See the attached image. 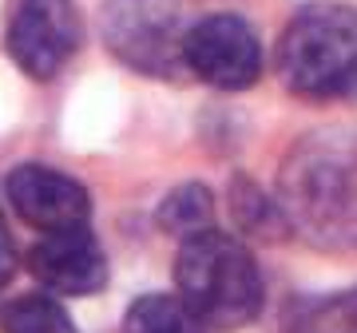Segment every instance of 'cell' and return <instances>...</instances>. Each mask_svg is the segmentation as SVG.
<instances>
[{
    "instance_id": "6da1fadb",
    "label": "cell",
    "mask_w": 357,
    "mask_h": 333,
    "mask_svg": "<svg viewBox=\"0 0 357 333\" xmlns=\"http://www.w3.org/2000/svg\"><path fill=\"white\" fill-rule=\"evenodd\" d=\"M286 226L326 250L357 246V143L342 135H310L278 175Z\"/></svg>"
},
{
    "instance_id": "7a4b0ae2",
    "label": "cell",
    "mask_w": 357,
    "mask_h": 333,
    "mask_svg": "<svg viewBox=\"0 0 357 333\" xmlns=\"http://www.w3.org/2000/svg\"><path fill=\"white\" fill-rule=\"evenodd\" d=\"M178 302L206 330H243L262 313L266 286L255 254L222 231H203L183 238L175 258Z\"/></svg>"
},
{
    "instance_id": "8fae6325",
    "label": "cell",
    "mask_w": 357,
    "mask_h": 333,
    "mask_svg": "<svg viewBox=\"0 0 357 333\" xmlns=\"http://www.w3.org/2000/svg\"><path fill=\"white\" fill-rule=\"evenodd\" d=\"M123 333H211L191 309L171 294H147L128 309Z\"/></svg>"
},
{
    "instance_id": "ba28073f",
    "label": "cell",
    "mask_w": 357,
    "mask_h": 333,
    "mask_svg": "<svg viewBox=\"0 0 357 333\" xmlns=\"http://www.w3.org/2000/svg\"><path fill=\"white\" fill-rule=\"evenodd\" d=\"M28 270L40 286L64 297H84L107 286V258L88 226L44 234L28 254Z\"/></svg>"
},
{
    "instance_id": "30bf717a",
    "label": "cell",
    "mask_w": 357,
    "mask_h": 333,
    "mask_svg": "<svg viewBox=\"0 0 357 333\" xmlns=\"http://www.w3.org/2000/svg\"><path fill=\"white\" fill-rule=\"evenodd\" d=\"M230 215H234V222L243 226L250 238H262V242H274V238H282V234H290V226H286V215H282V206L270 199L266 191H258L250 179H238L230 183Z\"/></svg>"
},
{
    "instance_id": "52a82bcc",
    "label": "cell",
    "mask_w": 357,
    "mask_h": 333,
    "mask_svg": "<svg viewBox=\"0 0 357 333\" xmlns=\"http://www.w3.org/2000/svg\"><path fill=\"white\" fill-rule=\"evenodd\" d=\"M4 191H8V203H13L16 215L44 234L88 226V210H91L88 191L76 179L52 171V166H40V163L16 166L4 179Z\"/></svg>"
},
{
    "instance_id": "8992f818",
    "label": "cell",
    "mask_w": 357,
    "mask_h": 333,
    "mask_svg": "<svg viewBox=\"0 0 357 333\" xmlns=\"http://www.w3.org/2000/svg\"><path fill=\"white\" fill-rule=\"evenodd\" d=\"M84 24L72 0H20L8 24V56L32 79H52L76 56Z\"/></svg>"
},
{
    "instance_id": "5bb4252c",
    "label": "cell",
    "mask_w": 357,
    "mask_h": 333,
    "mask_svg": "<svg viewBox=\"0 0 357 333\" xmlns=\"http://www.w3.org/2000/svg\"><path fill=\"white\" fill-rule=\"evenodd\" d=\"M13 270H16V250H13L8 231H4V222H0V286L13 278Z\"/></svg>"
},
{
    "instance_id": "7c38bea8",
    "label": "cell",
    "mask_w": 357,
    "mask_h": 333,
    "mask_svg": "<svg viewBox=\"0 0 357 333\" xmlns=\"http://www.w3.org/2000/svg\"><path fill=\"white\" fill-rule=\"evenodd\" d=\"M211 218H215V199L203 183H183L159 206V226L167 234H178V238L211 231Z\"/></svg>"
},
{
    "instance_id": "5b68a950",
    "label": "cell",
    "mask_w": 357,
    "mask_h": 333,
    "mask_svg": "<svg viewBox=\"0 0 357 333\" xmlns=\"http://www.w3.org/2000/svg\"><path fill=\"white\" fill-rule=\"evenodd\" d=\"M183 64L211 88L243 91L262 72V48H258L255 28L243 16L218 13L191 24L187 44H183Z\"/></svg>"
},
{
    "instance_id": "277c9868",
    "label": "cell",
    "mask_w": 357,
    "mask_h": 333,
    "mask_svg": "<svg viewBox=\"0 0 357 333\" xmlns=\"http://www.w3.org/2000/svg\"><path fill=\"white\" fill-rule=\"evenodd\" d=\"M187 0H107L100 16L103 44L119 64L143 76H178L183 44L191 32Z\"/></svg>"
},
{
    "instance_id": "3957f363",
    "label": "cell",
    "mask_w": 357,
    "mask_h": 333,
    "mask_svg": "<svg viewBox=\"0 0 357 333\" xmlns=\"http://www.w3.org/2000/svg\"><path fill=\"white\" fill-rule=\"evenodd\" d=\"M282 84L310 103L357 95V13L337 0L306 4L278 40Z\"/></svg>"
},
{
    "instance_id": "9c48e42d",
    "label": "cell",
    "mask_w": 357,
    "mask_h": 333,
    "mask_svg": "<svg viewBox=\"0 0 357 333\" xmlns=\"http://www.w3.org/2000/svg\"><path fill=\"white\" fill-rule=\"evenodd\" d=\"M282 325L286 333H357V286L294 302Z\"/></svg>"
},
{
    "instance_id": "4fadbf2b",
    "label": "cell",
    "mask_w": 357,
    "mask_h": 333,
    "mask_svg": "<svg viewBox=\"0 0 357 333\" xmlns=\"http://www.w3.org/2000/svg\"><path fill=\"white\" fill-rule=\"evenodd\" d=\"M0 330L4 333H76L72 318L44 294L13 297L8 306H0Z\"/></svg>"
}]
</instances>
